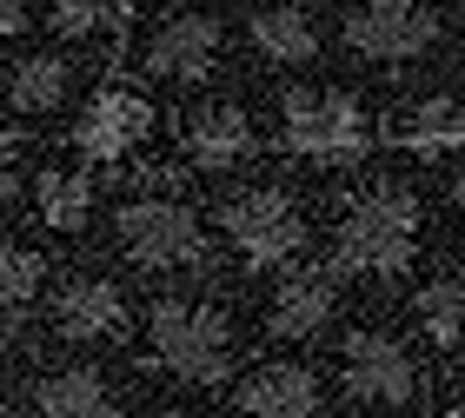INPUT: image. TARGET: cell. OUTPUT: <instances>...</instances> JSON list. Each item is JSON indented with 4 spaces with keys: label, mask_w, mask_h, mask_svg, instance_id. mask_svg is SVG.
Here are the masks:
<instances>
[{
    "label": "cell",
    "mask_w": 465,
    "mask_h": 418,
    "mask_svg": "<svg viewBox=\"0 0 465 418\" xmlns=\"http://www.w3.org/2000/svg\"><path fill=\"white\" fill-rule=\"evenodd\" d=\"M419 259V199L406 186L379 180L366 193H352L332 226V273L359 279H399Z\"/></svg>",
    "instance_id": "obj_1"
},
{
    "label": "cell",
    "mask_w": 465,
    "mask_h": 418,
    "mask_svg": "<svg viewBox=\"0 0 465 418\" xmlns=\"http://www.w3.org/2000/svg\"><path fill=\"white\" fill-rule=\"evenodd\" d=\"M114 253L140 273H206L213 266V233L180 193H134L114 213Z\"/></svg>",
    "instance_id": "obj_2"
},
{
    "label": "cell",
    "mask_w": 465,
    "mask_h": 418,
    "mask_svg": "<svg viewBox=\"0 0 465 418\" xmlns=\"http://www.w3.org/2000/svg\"><path fill=\"white\" fill-rule=\"evenodd\" d=\"M232 319L213 299H180V292H160L146 306V359L160 372H173L186 385H220L232 372Z\"/></svg>",
    "instance_id": "obj_3"
},
{
    "label": "cell",
    "mask_w": 465,
    "mask_h": 418,
    "mask_svg": "<svg viewBox=\"0 0 465 418\" xmlns=\"http://www.w3.org/2000/svg\"><path fill=\"white\" fill-rule=\"evenodd\" d=\"M280 146L292 160H312V166H352V160H366V146H372V120L352 93L292 87L280 100Z\"/></svg>",
    "instance_id": "obj_4"
},
{
    "label": "cell",
    "mask_w": 465,
    "mask_h": 418,
    "mask_svg": "<svg viewBox=\"0 0 465 418\" xmlns=\"http://www.w3.org/2000/svg\"><path fill=\"white\" fill-rule=\"evenodd\" d=\"M220 233L232 239V253L246 266H292L306 253L312 226H306V206L280 193V186H246L220 206Z\"/></svg>",
    "instance_id": "obj_5"
},
{
    "label": "cell",
    "mask_w": 465,
    "mask_h": 418,
    "mask_svg": "<svg viewBox=\"0 0 465 418\" xmlns=\"http://www.w3.org/2000/svg\"><path fill=\"white\" fill-rule=\"evenodd\" d=\"M340 40L372 67H412L439 47V14L426 0H352Z\"/></svg>",
    "instance_id": "obj_6"
},
{
    "label": "cell",
    "mask_w": 465,
    "mask_h": 418,
    "mask_svg": "<svg viewBox=\"0 0 465 418\" xmlns=\"http://www.w3.org/2000/svg\"><path fill=\"white\" fill-rule=\"evenodd\" d=\"M340 385H346V399L372 405V412H399V405L419 399V359L392 339V332L359 326L340 345Z\"/></svg>",
    "instance_id": "obj_7"
},
{
    "label": "cell",
    "mask_w": 465,
    "mask_h": 418,
    "mask_svg": "<svg viewBox=\"0 0 465 418\" xmlns=\"http://www.w3.org/2000/svg\"><path fill=\"white\" fill-rule=\"evenodd\" d=\"M146 133H153V100L140 87H100L87 100V113L74 120V153L80 160H126Z\"/></svg>",
    "instance_id": "obj_8"
},
{
    "label": "cell",
    "mask_w": 465,
    "mask_h": 418,
    "mask_svg": "<svg viewBox=\"0 0 465 418\" xmlns=\"http://www.w3.org/2000/svg\"><path fill=\"white\" fill-rule=\"evenodd\" d=\"M47 326H54V339H67V345L120 339V332H126V292H120L107 273H74L67 286L54 292Z\"/></svg>",
    "instance_id": "obj_9"
},
{
    "label": "cell",
    "mask_w": 465,
    "mask_h": 418,
    "mask_svg": "<svg viewBox=\"0 0 465 418\" xmlns=\"http://www.w3.org/2000/svg\"><path fill=\"white\" fill-rule=\"evenodd\" d=\"M332 312H340V286L326 266H286L280 286L266 292V339H312L332 326Z\"/></svg>",
    "instance_id": "obj_10"
},
{
    "label": "cell",
    "mask_w": 465,
    "mask_h": 418,
    "mask_svg": "<svg viewBox=\"0 0 465 418\" xmlns=\"http://www.w3.org/2000/svg\"><path fill=\"white\" fill-rule=\"evenodd\" d=\"M180 153H186L193 173H226V166H246L252 153H260L252 113L240 107V100H206V107H193V120H186Z\"/></svg>",
    "instance_id": "obj_11"
},
{
    "label": "cell",
    "mask_w": 465,
    "mask_h": 418,
    "mask_svg": "<svg viewBox=\"0 0 465 418\" xmlns=\"http://www.w3.org/2000/svg\"><path fill=\"white\" fill-rule=\"evenodd\" d=\"M220 47H226L220 14H173L146 40V73L153 80H206L220 67Z\"/></svg>",
    "instance_id": "obj_12"
},
{
    "label": "cell",
    "mask_w": 465,
    "mask_h": 418,
    "mask_svg": "<svg viewBox=\"0 0 465 418\" xmlns=\"http://www.w3.org/2000/svg\"><path fill=\"white\" fill-rule=\"evenodd\" d=\"M232 412L240 418H320V379L312 365H292V359H272V365H252L240 392H232Z\"/></svg>",
    "instance_id": "obj_13"
},
{
    "label": "cell",
    "mask_w": 465,
    "mask_h": 418,
    "mask_svg": "<svg viewBox=\"0 0 465 418\" xmlns=\"http://www.w3.org/2000/svg\"><path fill=\"white\" fill-rule=\"evenodd\" d=\"M34 412L40 418H126L120 392L107 385V372H94V365H54V372H40Z\"/></svg>",
    "instance_id": "obj_14"
},
{
    "label": "cell",
    "mask_w": 465,
    "mask_h": 418,
    "mask_svg": "<svg viewBox=\"0 0 465 418\" xmlns=\"http://www.w3.org/2000/svg\"><path fill=\"white\" fill-rule=\"evenodd\" d=\"M252 53L272 60V67H306V60H320V20H312L300 0H272V7L252 14Z\"/></svg>",
    "instance_id": "obj_15"
},
{
    "label": "cell",
    "mask_w": 465,
    "mask_h": 418,
    "mask_svg": "<svg viewBox=\"0 0 465 418\" xmlns=\"http://www.w3.org/2000/svg\"><path fill=\"white\" fill-rule=\"evenodd\" d=\"M386 140L406 146V153H419V160L459 153V146H465V107L446 100V93H426V100H412L399 120H386Z\"/></svg>",
    "instance_id": "obj_16"
},
{
    "label": "cell",
    "mask_w": 465,
    "mask_h": 418,
    "mask_svg": "<svg viewBox=\"0 0 465 418\" xmlns=\"http://www.w3.org/2000/svg\"><path fill=\"white\" fill-rule=\"evenodd\" d=\"M34 213L54 233H80L94 219V173L87 166H40L34 173Z\"/></svg>",
    "instance_id": "obj_17"
},
{
    "label": "cell",
    "mask_w": 465,
    "mask_h": 418,
    "mask_svg": "<svg viewBox=\"0 0 465 418\" xmlns=\"http://www.w3.org/2000/svg\"><path fill=\"white\" fill-rule=\"evenodd\" d=\"M67 93H74V67L60 53H27V60H14V73H7V107L20 120H40V113H60L67 107Z\"/></svg>",
    "instance_id": "obj_18"
},
{
    "label": "cell",
    "mask_w": 465,
    "mask_h": 418,
    "mask_svg": "<svg viewBox=\"0 0 465 418\" xmlns=\"http://www.w3.org/2000/svg\"><path fill=\"white\" fill-rule=\"evenodd\" d=\"M412 319H419V332H426L439 352L465 345V286H459V279L419 286V292H412Z\"/></svg>",
    "instance_id": "obj_19"
},
{
    "label": "cell",
    "mask_w": 465,
    "mask_h": 418,
    "mask_svg": "<svg viewBox=\"0 0 465 418\" xmlns=\"http://www.w3.org/2000/svg\"><path fill=\"white\" fill-rule=\"evenodd\" d=\"M40 253L34 246H20V239H0V312H27L34 306V292H40Z\"/></svg>",
    "instance_id": "obj_20"
},
{
    "label": "cell",
    "mask_w": 465,
    "mask_h": 418,
    "mask_svg": "<svg viewBox=\"0 0 465 418\" xmlns=\"http://www.w3.org/2000/svg\"><path fill=\"white\" fill-rule=\"evenodd\" d=\"M126 7H134V0H47L54 27H60V34H74V40L120 27V20H126Z\"/></svg>",
    "instance_id": "obj_21"
},
{
    "label": "cell",
    "mask_w": 465,
    "mask_h": 418,
    "mask_svg": "<svg viewBox=\"0 0 465 418\" xmlns=\"http://www.w3.org/2000/svg\"><path fill=\"white\" fill-rule=\"evenodd\" d=\"M20 193V133L0 127V206Z\"/></svg>",
    "instance_id": "obj_22"
},
{
    "label": "cell",
    "mask_w": 465,
    "mask_h": 418,
    "mask_svg": "<svg viewBox=\"0 0 465 418\" xmlns=\"http://www.w3.org/2000/svg\"><path fill=\"white\" fill-rule=\"evenodd\" d=\"M27 27V0H0V40H14Z\"/></svg>",
    "instance_id": "obj_23"
},
{
    "label": "cell",
    "mask_w": 465,
    "mask_h": 418,
    "mask_svg": "<svg viewBox=\"0 0 465 418\" xmlns=\"http://www.w3.org/2000/svg\"><path fill=\"white\" fill-rule=\"evenodd\" d=\"M452 206H459V219H465V180H459V186H452Z\"/></svg>",
    "instance_id": "obj_24"
},
{
    "label": "cell",
    "mask_w": 465,
    "mask_h": 418,
    "mask_svg": "<svg viewBox=\"0 0 465 418\" xmlns=\"http://www.w3.org/2000/svg\"><path fill=\"white\" fill-rule=\"evenodd\" d=\"M160 418H200V412H160Z\"/></svg>",
    "instance_id": "obj_25"
},
{
    "label": "cell",
    "mask_w": 465,
    "mask_h": 418,
    "mask_svg": "<svg viewBox=\"0 0 465 418\" xmlns=\"http://www.w3.org/2000/svg\"><path fill=\"white\" fill-rule=\"evenodd\" d=\"M432 418H459V412H432Z\"/></svg>",
    "instance_id": "obj_26"
},
{
    "label": "cell",
    "mask_w": 465,
    "mask_h": 418,
    "mask_svg": "<svg viewBox=\"0 0 465 418\" xmlns=\"http://www.w3.org/2000/svg\"><path fill=\"white\" fill-rule=\"evenodd\" d=\"M0 359H7V345H0ZM0 392H7V385H0Z\"/></svg>",
    "instance_id": "obj_27"
}]
</instances>
